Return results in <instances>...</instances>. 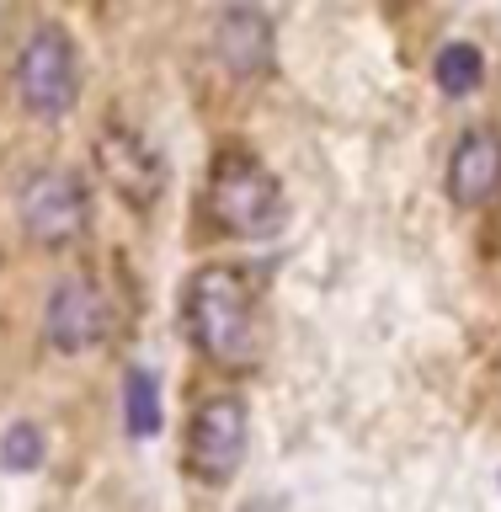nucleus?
Here are the masks:
<instances>
[{"mask_svg": "<svg viewBox=\"0 0 501 512\" xmlns=\"http://www.w3.org/2000/svg\"><path fill=\"white\" fill-rule=\"evenodd\" d=\"M208 214L230 235H272L283 224V192L256 155L246 150H219L214 171H208Z\"/></svg>", "mask_w": 501, "mask_h": 512, "instance_id": "2", "label": "nucleus"}, {"mask_svg": "<svg viewBox=\"0 0 501 512\" xmlns=\"http://www.w3.org/2000/svg\"><path fill=\"white\" fill-rule=\"evenodd\" d=\"M432 75H438V86L448 96H470V91L486 86V54H480L475 43H448V48H438Z\"/></svg>", "mask_w": 501, "mask_h": 512, "instance_id": "10", "label": "nucleus"}, {"mask_svg": "<svg viewBox=\"0 0 501 512\" xmlns=\"http://www.w3.org/2000/svg\"><path fill=\"white\" fill-rule=\"evenodd\" d=\"M123 422L134 438H155L160 432V390L144 368H134V374L123 379Z\"/></svg>", "mask_w": 501, "mask_h": 512, "instance_id": "11", "label": "nucleus"}, {"mask_svg": "<svg viewBox=\"0 0 501 512\" xmlns=\"http://www.w3.org/2000/svg\"><path fill=\"white\" fill-rule=\"evenodd\" d=\"M214 48H219V59H224V70H230V75H240V80L262 75L272 64V27H267V16L246 11V6L224 11L219 32H214Z\"/></svg>", "mask_w": 501, "mask_h": 512, "instance_id": "9", "label": "nucleus"}, {"mask_svg": "<svg viewBox=\"0 0 501 512\" xmlns=\"http://www.w3.org/2000/svg\"><path fill=\"white\" fill-rule=\"evenodd\" d=\"M96 160H102L107 182H112V192H118L123 203H134V208H155L160 203L166 166H160V155L144 144L139 128L107 123L102 134H96Z\"/></svg>", "mask_w": 501, "mask_h": 512, "instance_id": "6", "label": "nucleus"}, {"mask_svg": "<svg viewBox=\"0 0 501 512\" xmlns=\"http://www.w3.org/2000/svg\"><path fill=\"white\" fill-rule=\"evenodd\" d=\"M16 214H22V230L38 246H70L86 230V187H80L75 171L43 166L16 192Z\"/></svg>", "mask_w": 501, "mask_h": 512, "instance_id": "3", "label": "nucleus"}, {"mask_svg": "<svg viewBox=\"0 0 501 512\" xmlns=\"http://www.w3.org/2000/svg\"><path fill=\"white\" fill-rule=\"evenodd\" d=\"M240 454H246V406L235 395H208L187 427L192 475L208 480V486H224L240 470Z\"/></svg>", "mask_w": 501, "mask_h": 512, "instance_id": "5", "label": "nucleus"}, {"mask_svg": "<svg viewBox=\"0 0 501 512\" xmlns=\"http://www.w3.org/2000/svg\"><path fill=\"white\" fill-rule=\"evenodd\" d=\"M112 326V310H107V294L86 278H64L54 294H48V310H43V331L59 352H86L107 336Z\"/></svg>", "mask_w": 501, "mask_h": 512, "instance_id": "7", "label": "nucleus"}, {"mask_svg": "<svg viewBox=\"0 0 501 512\" xmlns=\"http://www.w3.org/2000/svg\"><path fill=\"white\" fill-rule=\"evenodd\" d=\"M501 192V134L496 128H470L454 155H448V198L459 208H486Z\"/></svg>", "mask_w": 501, "mask_h": 512, "instance_id": "8", "label": "nucleus"}, {"mask_svg": "<svg viewBox=\"0 0 501 512\" xmlns=\"http://www.w3.org/2000/svg\"><path fill=\"white\" fill-rule=\"evenodd\" d=\"M182 315L198 352L219 368H251L262 358V326H256V288L240 267L208 262L187 278Z\"/></svg>", "mask_w": 501, "mask_h": 512, "instance_id": "1", "label": "nucleus"}, {"mask_svg": "<svg viewBox=\"0 0 501 512\" xmlns=\"http://www.w3.org/2000/svg\"><path fill=\"white\" fill-rule=\"evenodd\" d=\"M16 91L38 118H59L75 102V43L64 27H38L16 54Z\"/></svg>", "mask_w": 501, "mask_h": 512, "instance_id": "4", "label": "nucleus"}, {"mask_svg": "<svg viewBox=\"0 0 501 512\" xmlns=\"http://www.w3.org/2000/svg\"><path fill=\"white\" fill-rule=\"evenodd\" d=\"M38 459H43V432L32 422H16L6 438H0V464H6V470L27 475V470H38Z\"/></svg>", "mask_w": 501, "mask_h": 512, "instance_id": "12", "label": "nucleus"}]
</instances>
